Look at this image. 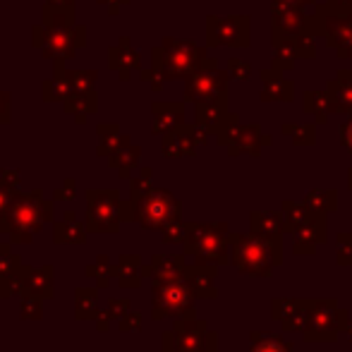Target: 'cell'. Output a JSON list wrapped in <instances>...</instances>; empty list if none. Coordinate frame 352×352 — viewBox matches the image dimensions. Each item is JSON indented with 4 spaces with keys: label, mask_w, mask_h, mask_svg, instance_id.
<instances>
[{
    "label": "cell",
    "mask_w": 352,
    "mask_h": 352,
    "mask_svg": "<svg viewBox=\"0 0 352 352\" xmlns=\"http://www.w3.org/2000/svg\"><path fill=\"white\" fill-rule=\"evenodd\" d=\"M142 326L140 314H125L122 319H118V329L120 331H137Z\"/></svg>",
    "instance_id": "5bb4252c"
},
{
    "label": "cell",
    "mask_w": 352,
    "mask_h": 352,
    "mask_svg": "<svg viewBox=\"0 0 352 352\" xmlns=\"http://www.w3.org/2000/svg\"><path fill=\"white\" fill-rule=\"evenodd\" d=\"M0 235H3V223H0Z\"/></svg>",
    "instance_id": "d6986e66"
},
{
    "label": "cell",
    "mask_w": 352,
    "mask_h": 352,
    "mask_svg": "<svg viewBox=\"0 0 352 352\" xmlns=\"http://www.w3.org/2000/svg\"><path fill=\"white\" fill-rule=\"evenodd\" d=\"M53 237H56L58 245H84L87 228L82 223H77L74 211H65L63 223H56V228H53Z\"/></svg>",
    "instance_id": "52a82bcc"
},
{
    "label": "cell",
    "mask_w": 352,
    "mask_h": 352,
    "mask_svg": "<svg viewBox=\"0 0 352 352\" xmlns=\"http://www.w3.org/2000/svg\"><path fill=\"white\" fill-rule=\"evenodd\" d=\"M118 283H120V287H137L140 285V256H127L122 254L120 259H118Z\"/></svg>",
    "instance_id": "30bf717a"
},
{
    "label": "cell",
    "mask_w": 352,
    "mask_h": 352,
    "mask_svg": "<svg viewBox=\"0 0 352 352\" xmlns=\"http://www.w3.org/2000/svg\"><path fill=\"white\" fill-rule=\"evenodd\" d=\"M190 305V292L185 285L180 283H158L156 285V297H153V316H163V314H175V311L187 309Z\"/></svg>",
    "instance_id": "277c9868"
},
{
    "label": "cell",
    "mask_w": 352,
    "mask_h": 352,
    "mask_svg": "<svg viewBox=\"0 0 352 352\" xmlns=\"http://www.w3.org/2000/svg\"><path fill=\"white\" fill-rule=\"evenodd\" d=\"M14 197V190L10 185H5V182H0V218L5 216V211L10 209V201H12Z\"/></svg>",
    "instance_id": "4fadbf2b"
},
{
    "label": "cell",
    "mask_w": 352,
    "mask_h": 352,
    "mask_svg": "<svg viewBox=\"0 0 352 352\" xmlns=\"http://www.w3.org/2000/svg\"><path fill=\"white\" fill-rule=\"evenodd\" d=\"M70 197H74V182H72V180H67V182H65V187H63L60 192H56V199H58V201H65V199H70Z\"/></svg>",
    "instance_id": "2e32d148"
},
{
    "label": "cell",
    "mask_w": 352,
    "mask_h": 352,
    "mask_svg": "<svg viewBox=\"0 0 352 352\" xmlns=\"http://www.w3.org/2000/svg\"><path fill=\"white\" fill-rule=\"evenodd\" d=\"M101 314L98 307V287H77L74 290V319L96 321Z\"/></svg>",
    "instance_id": "8992f818"
},
{
    "label": "cell",
    "mask_w": 352,
    "mask_h": 352,
    "mask_svg": "<svg viewBox=\"0 0 352 352\" xmlns=\"http://www.w3.org/2000/svg\"><path fill=\"white\" fill-rule=\"evenodd\" d=\"M87 228L91 232H116L120 228V216L116 213L118 192H87Z\"/></svg>",
    "instance_id": "7a4b0ae2"
},
{
    "label": "cell",
    "mask_w": 352,
    "mask_h": 352,
    "mask_svg": "<svg viewBox=\"0 0 352 352\" xmlns=\"http://www.w3.org/2000/svg\"><path fill=\"white\" fill-rule=\"evenodd\" d=\"M12 295H17V287H12L10 283L0 280V300H8V297H12Z\"/></svg>",
    "instance_id": "e0dca14e"
},
{
    "label": "cell",
    "mask_w": 352,
    "mask_h": 352,
    "mask_svg": "<svg viewBox=\"0 0 352 352\" xmlns=\"http://www.w3.org/2000/svg\"><path fill=\"white\" fill-rule=\"evenodd\" d=\"M19 316L24 321H41L43 319V297H22Z\"/></svg>",
    "instance_id": "7c38bea8"
},
{
    "label": "cell",
    "mask_w": 352,
    "mask_h": 352,
    "mask_svg": "<svg viewBox=\"0 0 352 352\" xmlns=\"http://www.w3.org/2000/svg\"><path fill=\"white\" fill-rule=\"evenodd\" d=\"M348 144H350V146H352V125L348 127Z\"/></svg>",
    "instance_id": "ac0fdd59"
},
{
    "label": "cell",
    "mask_w": 352,
    "mask_h": 352,
    "mask_svg": "<svg viewBox=\"0 0 352 352\" xmlns=\"http://www.w3.org/2000/svg\"><path fill=\"white\" fill-rule=\"evenodd\" d=\"M51 218L53 204L43 199L41 192H32V195H14L0 223L3 232L14 245H29Z\"/></svg>",
    "instance_id": "6da1fadb"
},
{
    "label": "cell",
    "mask_w": 352,
    "mask_h": 352,
    "mask_svg": "<svg viewBox=\"0 0 352 352\" xmlns=\"http://www.w3.org/2000/svg\"><path fill=\"white\" fill-rule=\"evenodd\" d=\"M175 216V204L168 195L163 192H156V195L142 199L140 211H137V218L142 221L144 228H161L166 226L170 218Z\"/></svg>",
    "instance_id": "5b68a950"
},
{
    "label": "cell",
    "mask_w": 352,
    "mask_h": 352,
    "mask_svg": "<svg viewBox=\"0 0 352 352\" xmlns=\"http://www.w3.org/2000/svg\"><path fill=\"white\" fill-rule=\"evenodd\" d=\"M254 352H285V350H283V345L278 340H261L254 348Z\"/></svg>",
    "instance_id": "9a60e30c"
},
{
    "label": "cell",
    "mask_w": 352,
    "mask_h": 352,
    "mask_svg": "<svg viewBox=\"0 0 352 352\" xmlns=\"http://www.w3.org/2000/svg\"><path fill=\"white\" fill-rule=\"evenodd\" d=\"M22 256L14 254L10 245H0V280L10 283L12 287H17L19 271H22Z\"/></svg>",
    "instance_id": "ba28073f"
},
{
    "label": "cell",
    "mask_w": 352,
    "mask_h": 352,
    "mask_svg": "<svg viewBox=\"0 0 352 352\" xmlns=\"http://www.w3.org/2000/svg\"><path fill=\"white\" fill-rule=\"evenodd\" d=\"M84 274H87L89 278L96 280L98 290H101V287H106L108 283H111V278H116L118 276V266L111 264V259H108L106 254H98L96 261H91V264L84 269Z\"/></svg>",
    "instance_id": "9c48e42d"
},
{
    "label": "cell",
    "mask_w": 352,
    "mask_h": 352,
    "mask_svg": "<svg viewBox=\"0 0 352 352\" xmlns=\"http://www.w3.org/2000/svg\"><path fill=\"white\" fill-rule=\"evenodd\" d=\"M130 311V302L127 300H111L106 307V311H101L96 319V331H108V326H111L113 319H122V316Z\"/></svg>",
    "instance_id": "8fae6325"
},
{
    "label": "cell",
    "mask_w": 352,
    "mask_h": 352,
    "mask_svg": "<svg viewBox=\"0 0 352 352\" xmlns=\"http://www.w3.org/2000/svg\"><path fill=\"white\" fill-rule=\"evenodd\" d=\"M17 295L19 297H48L56 295V269L53 266H41V269H32V266H22L17 278Z\"/></svg>",
    "instance_id": "3957f363"
}]
</instances>
